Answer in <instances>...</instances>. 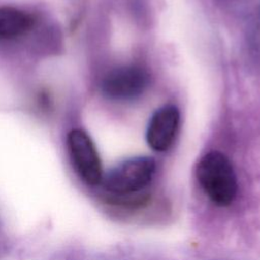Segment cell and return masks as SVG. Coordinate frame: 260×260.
Instances as JSON below:
<instances>
[{"label": "cell", "instance_id": "2", "mask_svg": "<svg viewBox=\"0 0 260 260\" xmlns=\"http://www.w3.org/2000/svg\"><path fill=\"white\" fill-rule=\"evenodd\" d=\"M155 161L148 156L126 159L112 169L102 181L108 199L138 194L151 181Z\"/></svg>", "mask_w": 260, "mask_h": 260}, {"label": "cell", "instance_id": "5", "mask_svg": "<svg viewBox=\"0 0 260 260\" xmlns=\"http://www.w3.org/2000/svg\"><path fill=\"white\" fill-rule=\"evenodd\" d=\"M180 122V114L175 106H165L158 109L149 121L146 140L155 151H166L173 144Z\"/></svg>", "mask_w": 260, "mask_h": 260}, {"label": "cell", "instance_id": "6", "mask_svg": "<svg viewBox=\"0 0 260 260\" xmlns=\"http://www.w3.org/2000/svg\"><path fill=\"white\" fill-rule=\"evenodd\" d=\"M34 23L31 16L11 6L0 7V39L9 40L22 36Z\"/></svg>", "mask_w": 260, "mask_h": 260}, {"label": "cell", "instance_id": "4", "mask_svg": "<svg viewBox=\"0 0 260 260\" xmlns=\"http://www.w3.org/2000/svg\"><path fill=\"white\" fill-rule=\"evenodd\" d=\"M148 84V75L138 66H123L111 71L103 80L104 93L119 101L132 100L139 96Z\"/></svg>", "mask_w": 260, "mask_h": 260}, {"label": "cell", "instance_id": "1", "mask_svg": "<svg viewBox=\"0 0 260 260\" xmlns=\"http://www.w3.org/2000/svg\"><path fill=\"white\" fill-rule=\"evenodd\" d=\"M198 182L208 198L218 206L230 205L237 194L238 184L230 159L221 152L210 151L198 162Z\"/></svg>", "mask_w": 260, "mask_h": 260}, {"label": "cell", "instance_id": "3", "mask_svg": "<svg viewBox=\"0 0 260 260\" xmlns=\"http://www.w3.org/2000/svg\"><path fill=\"white\" fill-rule=\"evenodd\" d=\"M67 147L72 165L79 178L89 186L103 181V167L90 136L81 129H73L67 135Z\"/></svg>", "mask_w": 260, "mask_h": 260}]
</instances>
